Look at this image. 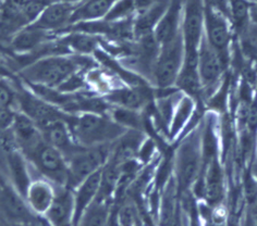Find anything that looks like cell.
Masks as SVG:
<instances>
[{
	"instance_id": "obj_32",
	"label": "cell",
	"mask_w": 257,
	"mask_h": 226,
	"mask_svg": "<svg viewBox=\"0 0 257 226\" xmlns=\"http://www.w3.org/2000/svg\"><path fill=\"white\" fill-rule=\"evenodd\" d=\"M17 79L0 77V108L17 109L18 102V88Z\"/></svg>"
},
{
	"instance_id": "obj_31",
	"label": "cell",
	"mask_w": 257,
	"mask_h": 226,
	"mask_svg": "<svg viewBox=\"0 0 257 226\" xmlns=\"http://www.w3.org/2000/svg\"><path fill=\"white\" fill-rule=\"evenodd\" d=\"M137 14L134 0H115L104 20L108 22H120L133 19Z\"/></svg>"
},
{
	"instance_id": "obj_20",
	"label": "cell",
	"mask_w": 257,
	"mask_h": 226,
	"mask_svg": "<svg viewBox=\"0 0 257 226\" xmlns=\"http://www.w3.org/2000/svg\"><path fill=\"white\" fill-rule=\"evenodd\" d=\"M41 132L45 141L62 152L66 159L82 148L75 143L68 124V118L54 122V123L43 128Z\"/></svg>"
},
{
	"instance_id": "obj_7",
	"label": "cell",
	"mask_w": 257,
	"mask_h": 226,
	"mask_svg": "<svg viewBox=\"0 0 257 226\" xmlns=\"http://www.w3.org/2000/svg\"><path fill=\"white\" fill-rule=\"evenodd\" d=\"M17 88L18 111L28 115L40 127L41 131L58 120H64L68 118V113L63 112L59 108L50 105V103L36 96L19 80V77L17 82Z\"/></svg>"
},
{
	"instance_id": "obj_22",
	"label": "cell",
	"mask_w": 257,
	"mask_h": 226,
	"mask_svg": "<svg viewBox=\"0 0 257 226\" xmlns=\"http://www.w3.org/2000/svg\"><path fill=\"white\" fill-rule=\"evenodd\" d=\"M170 0H155L149 8L138 14L133 20V32L137 38L152 34L157 23L168 9Z\"/></svg>"
},
{
	"instance_id": "obj_6",
	"label": "cell",
	"mask_w": 257,
	"mask_h": 226,
	"mask_svg": "<svg viewBox=\"0 0 257 226\" xmlns=\"http://www.w3.org/2000/svg\"><path fill=\"white\" fill-rule=\"evenodd\" d=\"M25 158L40 176L50 180L56 186L67 187V159L62 152L46 143L45 139Z\"/></svg>"
},
{
	"instance_id": "obj_5",
	"label": "cell",
	"mask_w": 257,
	"mask_h": 226,
	"mask_svg": "<svg viewBox=\"0 0 257 226\" xmlns=\"http://www.w3.org/2000/svg\"><path fill=\"white\" fill-rule=\"evenodd\" d=\"M183 59L184 44L182 34L180 33L172 41L160 46L152 74V79L159 88L166 89L175 85Z\"/></svg>"
},
{
	"instance_id": "obj_23",
	"label": "cell",
	"mask_w": 257,
	"mask_h": 226,
	"mask_svg": "<svg viewBox=\"0 0 257 226\" xmlns=\"http://www.w3.org/2000/svg\"><path fill=\"white\" fill-rule=\"evenodd\" d=\"M104 99L113 107H121L131 110H138L143 108L147 100L149 95L143 88L140 87H119L108 92Z\"/></svg>"
},
{
	"instance_id": "obj_13",
	"label": "cell",
	"mask_w": 257,
	"mask_h": 226,
	"mask_svg": "<svg viewBox=\"0 0 257 226\" xmlns=\"http://www.w3.org/2000/svg\"><path fill=\"white\" fill-rule=\"evenodd\" d=\"M197 69L200 73L203 88L213 87L221 77L226 69L221 58L216 50L210 46L205 34L202 38L197 51Z\"/></svg>"
},
{
	"instance_id": "obj_11",
	"label": "cell",
	"mask_w": 257,
	"mask_h": 226,
	"mask_svg": "<svg viewBox=\"0 0 257 226\" xmlns=\"http://www.w3.org/2000/svg\"><path fill=\"white\" fill-rule=\"evenodd\" d=\"M58 35L28 25L10 38L9 48L12 53L20 57L30 56L41 51L48 43L56 40Z\"/></svg>"
},
{
	"instance_id": "obj_15",
	"label": "cell",
	"mask_w": 257,
	"mask_h": 226,
	"mask_svg": "<svg viewBox=\"0 0 257 226\" xmlns=\"http://www.w3.org/2000/svg\"><path fill=\"white\" fill-rule=\"evenodd\" d=\"M56 187L50 180L42 176L34 177L29 185L24 199L37 217H43L49 210L56 195Z\"/></svg>"
},
{
	"instance_id": "obj_1",
	"label": "cell",
	"mask_w": 257,
	"mask_h": 226,
	"mask_svg": "<svg viewBox=\"0 0 257 226\" xmlns=\"http://www.w3.org/2000/svg\"><path fill=\"white\" fill-rule=\"evenodd\" d=\"M83 55H50L40 58L19 70V80L27 84L59 87L78 71L92 70Z\"/></svg>"
},
{
	"instance_id": "obj_18",
	"label": "cell",
	"mask_w": 257,
	"mask_h": 226,
	"mask_svg": "<svg viewBox=\"0 0 257 226\" xmlns=\"http://www.w3.org/2000/svg\"><path fill=\"white\" fill-rule=\"evenodd\" d=\"M101 171L98 170L92 174L91 176L80 183L73 191V221L72 226H78L81 217L84 214V212L91 205L95 199L97 198L100 180H101Z\"/></svg>"
},
{
	"instance_id": "obj_9",
	"label": "cell",
	"mask_w": 257,
	"mask_h": 226,
	"mask_svg": "<svg viewBox=\"0 0 257 226\" xmlns=\"http://www.w3.org/2000/svg\"><path fill=\"white\" fill-rule=\"evenodd\" d=\"M181 34L184 54L197 53L204 36V0H184Z\"/></svg>"
},
{
	"instance_id": "obj_2",
	"label": "cell",
	"mask_w": 257,
	"mask_h": 226,
	"mask_svg": "<svg viewBox=\"0 0 257 226\" xmlns=\"http://www.w3.org/2000/svg\"><path fill=\"white\" fill-rule=\"evenodd\" d=\"M68 124L75 143L84 148L113 144L128 131L108 113L69 114Z\"/></svg>"
},
{
	"instance_id": "obj_26",
	"label": "cell",
	"mask_w": 257,
	"mask_h": 226,
	"mask_svg": "<svg viewBox=\"0 0 257 226\" xmlns=\"http://www.w3.org/2000/svg\"><path fill=\"white\" fill-rule=\"evenodd\" d=\"M175 85L192 99L198 98L203 92V85L197 64L183 63Z\"/></svg>"
},
{
	"instance_id": "obj_21",
	"label": "cell",
	"mask_w": 257,
	"mask_h": 226,
	"mask_svg": "<svg viewBox=\"0 0 257 226\" xmlns=\"http://www.w3.org/2000/svg\"><path fill=\"white\" fill-rule=\"evenodd\" d=\"M205 170L202 179V191L209 204H218L223 195V176L218 159H210L203 163Z\"/></svg>"
},
{
	"instance_id": "obj_40",
	"label": "cell",
	"mask_w": 257,
	"mask_h": 226,
	"mask_svg": "<svg viewBox=\"0 0 257 226\" xmlns=\"http://www.w3.org/2000/svg\"><path fill=\"white\" fill-rule=\"evenodd\" d=\"M181 2H182V3H183V2H184V0H181Z\"/></svg>"
},
{
	"instance_id": "obj_14",
	"label": "cell",
	"mask_w": 257,
	"mask_h": 226,
	"mask_svg": "<svg viewBox=\"0 0 257 226\" xmlns=\"http://www.w3.org/2000/svg\"><path fill=\"white\" fill-rule=\"evenodd\" d=\"M78 4L72 3H53L46 6L42 14L31 25L50 32L56 35L70 25V20Z\"/></svg>"
},
{
	"instance_id": "obj_3",
	"label": "cell",
	"mask_w": 257,
	"mask_h": 226,
	"mask_svg": "<svg viewBox=\"0 0 257 226\" xmlns=\"http://www.w3.org/2000/svg\"><path fill=\"white\" fill-rule=\"evenodd\" d=\"M113 144L84 148L67 158L68 180L67 188L73 190L83 180L102 169L110 158Z\"/></svg>"
},
{
	"instance_id": "obj_28",
	"label": "cell",
	"mask_w": 257,
	"mask_h": 226,
	"mask_svg": "<svg viewBox=\"0 0 257 226\" xmlns=\"http://www.w3.org/2000/svg\"><path fill=\"white\" fill-rule=\"evenodd\" d=\"M249 0H231L230 2V24L240 35L245 30L249 20Z\"/></svg>"
},
{
	"instance_id": "obj_38",
	"label": "cell",
	"mask_w": 257,
	"mask_h": 226,
	"mask_svg": "<svg viewBox=\"0 0 257 226\" xmlns=\"http://www.w3.org/2000/svg\"><path fill=\"white\" fill-rule=\"evenodd\" d=\"M10 226H47L45 224V222L42 219V217H40L35 222L32 223H28V224H16V225H10Z\"/></svg>"
},
{
	"instance_id": "obj_16",
	"label": "cell",
	"mask_w": 257,
	"mask_h": 226,
	"mask_svg": "<svg viewBox=\"0 0 257 226\" xmlns=\"http://www.w3.org/2000/svg\"><path fill=\"white\" fill-rule=\"evenodd\" d=\"M42 218L47 226H72L73 191L57 186L54 201Z\"/></svg>"
},
{
	"instance_id": "obj_36",
	"label": "cell",
	"mask_w": 257,
	"mask_h": 226,
	"mask_svg": "<svg viewBox=\"0 0 257 226\" xmlns=\"http://www.w3.org/2000/svg\"><path fill=\"white\" fill-rule=\"evenodd\" d=\"M0 77H8V79H17V74L8 68L6 64L0 61Z\"/></svg>"
},
{
	"instance_id": "obj_29",
	"label": "cell",
	"mask_w": 257,
	"mask_h": 226,
	"mask_svg": "<svg viewBox=\"0 0 257 226\" xmlns=\"http://www.w3.org/2000/svg\"><path fill=\"white\" fill-rule=\"evenodd\" d=\"M193 110H194V100L191 97L185 96L178 101L171 118V137L177 136L181 132L184 124L189 121Z\"/></svg>"
},
{
	"instance_id": "obj_37",
	"label": "cell",
	"mask_w": 257,
	"mask_h": 226,
	"mask_svg": "<svg viewBox=\"0 0 257 226\" xmlns=\"http://www.w3.org/2000/svg\"><path fill=\"white\" fill-rule=\"evenodd\" d=\"M249 20H250V23L257 25V2L250 3V6H249Z\"/></svg>"
},
{
	"instance_id": "obj_19",
	"label": "cell",
	"mask_w": 257,
	"mask_h": 226,
	"mask_svg": "<svg viewBox=\"0 0 257 226\" xmlns=\"http://www.w3.org/2000/svg\"><path fill=\"white\" fill-rule=\"evenodd\" d=\"M183 3L181 0H170L169 7L157 23L153 34L159 46L172 41L181 33Z\"/></svg>"
},
{
	"instance_id": "obj_17",
	"label": "cell",
	"mask_w": 257,
	"mask_h": 226,
	"mask_svg": "<svg viewBox=\"0 0 257 226\" xmlns=\"http://www.w3.org/2000/svg\"><path fill=\"white\" fill-rule=\"evenodd\" d=\"M6 156H7L6 159H7V166L10 177L9 183L24 198L29 185L34 178L32 175L33 166L31 165L24 154L20 150H18L17 148L6 152Z\"/></svg>"
},
{
	"instance_id": "obj_24",
	"label": "cell",
	"mask_w": 257,
	"mask_h": 226,
	"mask_svg": "<svg viewBox=\"0 0 257 226\" xmlns=\"http://www.w3.org/2000/svg\"><path fill=\"white\" fill-rule=\"evenodd\" d=\"M115 0H82L70 20V25L81 22L104 20Z\"/></svg>"
},
{
	"instance_id": "obj_39",
	"label": "cell",
	"mask_w": 257,
	"mask_h": 226,
	"mask_svg": "<svg viewBox=\"0 0 257 226\" xmlns=\"http://www.w3.org/2000/svg\"><path fill=\"white\" fill-rule=\"evenodd\" d=\"M249 2H252V3H253V2H257V0H249Z\"/></svg>"
},
{
	"instance_id": "obj_30",
	"label": "cell",
	"mask_w": 257,
	"mask_h": 226,
	"mask_svg": "<svg viewBox=\"0 0 257 226\" xmlns=\"http://www.w3.org/2000/svg\"><path fill=\"white\" fill-rule=\"evenodd\" d=\"M108 114L110 115V118L115 123L124 127L125 130L141 131V127H142V118H141V114L137 110L110 106L108 110Z\"/></svg>"
},
{
	"instance_id": "obj_10",
	"label": "cell",
	"mask_w": 257,
	"mask_h": 226,
	"mask_svg": "<svg viewBox=\"0 0 257 226\" xmlns=\"http://www.w3.org/2000/svg\"><path fill=\"white\" fill-rule=\"evenodd\" d=\"M0 215L10 225L28 224L40 218L30 210L25 199L7 182H0Z\"/></svg>"
},
{
	"instance_id": "obj_8",
	"label": "cell",
	"mask_w": 257,
	"mask_h": 226,
	"mask_svg": "<svg viewBox=\"0 0 257 226\" xmlns=\"http://www.w3.org/2000/svg\"><path fill=\"white\" fill-rule=\"evenodd\" d=\"M231 24L226 18L218 14L204 2V34L207 42L219 55L224 66L229 62L231 44Z\"/></svg>"
},
{
	"instance_id": "obj_12",
	"label": "cell",
	"mask_w": 257,
	"mask_h": 226,
	"mask_svg": "<svg viewBox=\"0 0 257 226\" xmlns=\"http://www.w3.org/2000/svg\"><path fill=\"white\" fill-rule=\"evenodd\" d=\"M10 133L17 149L20 150L25 157L29 156L42 141H44L40 127L28 115L20 111H17L16 113Z\"/></svg>"
},
{
	"instance_id": "obj_25",
	"label": "cell",
	"mask_w": 257,
	"mask_h": 226,
	"mask_svg": "<svg viewBox=\"0 0 257 226\" xmlns=\"http://www.w3.org/2000/svg\"><path fill=\"white\" fill-rule=\"evenodd\" d=\"M58 41L70 55H88L97 50L98 37L81 32H66L58 35Z\"/></svg>"
},
{
	"instance_id": "obj_4",
	"label": "cell",
	"mask_w": 257,
	"mask_h": 226,
	"mask_svg": "<svg viewBox=\"0 0 257 226\" xmlns=\"http://www.w3.org/2000/svg\"><path fill=\"white\" fill-rule=\"evenodd\" d=\"M203 167L202 136L191 134L179 147L176 157L177 183L180 190L189 189L200 177Z\"/></svg>"
},
{
	"instance_id": "obj_35",
	"label": "cell",
	"mask_w": 257,
	"mask_h": 226,
	"mask_svg": "<svg viewBox=\"0 0 257 226\" xmlns=\"http://www.w3.org/2000/svg\"><path fill=\"white\" fill-rule=\"evenodd\" d=\"M18 110L12 108H0V132L9 131Z\"/></svg>"
},
{
	"instance_id": "obj_33",
	"label": "cell",
	"mask_w": 257,
	"mask_h": 226,
	"mask_svg": "<svg viewBox=\"0 0 257 226\" xmlns=\"http://www.w3.org/2000/svg\"><path fill=\"white\" fill-rule=\"evenodd\" d=\"M239 36L244 53L257 57V25L249 23Z\"/></svg>"
},
{
	"instance_id": "obj_27",
	"label": "cell",
	"mask_w": 257,
	"mask_h": 226,
	"mask_svg": "<svg viewBox=\"0 0 257 226\" xmlns=\"http://www.w3.org/2000/svg\"><path fill=\"white\" fill-rule=\"evenodd\" d=\"M110 202L95 199L81 217L78 226H108Z\"/></svg>"
},
{
	"instance_id": "obj_34",
	"label": "cell",
	"mask_w": 257,
	"mask_h": 226,
	"mask_svg": "<svg viewBox=\"0 0 257 226\" xmlns=\"http://www.w3.org/2000/svg\"><path fill=\"white\" fill-rule=\"evenodd\" d=\"M137 214L131 204H124L118 213V223L120 226H136Z\"/></svg>"
}]
</instances>
